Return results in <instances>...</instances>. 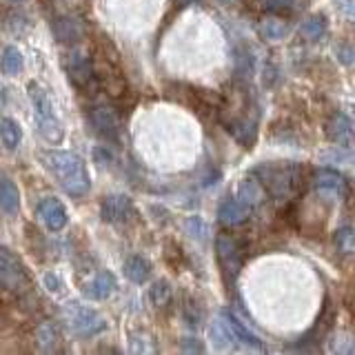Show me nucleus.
<instances>
[{
    "label": "nucleus",
    "instance_id": "20e7f679",
    "mask_svg": "<svg viewBox=\"0 0 355 355\" xmlns=\"http://www.w3.org/2000/svg\"><path fill=\"white\" fill-rule=\"evenodd\" d=\"M64 322L69 331L78 338H96L107 329L105 315H100L96 309L80 306L76 302H71L64 309Z\"/></svg>",
    "mask_w": 355,
    "mask_h": 355
},
{
    "label": "nucleus",
    "instance_id": "f257e3e1",
    "mask_svg": "<svg viewBox=\"0 0 355 355\" xmlns=\"http://www.w3.org/2000/svg\"><path fill=\"white\" fill-rule=\"evenodd\" d=\"M40 160L47 169L55 175V180L60 182V187L67 193L73 198H83L92 180H89V171L85 162L78 158L71 151H58V149H49L40 153Z\"/></svg>",
    "mask_w": 355,
    "mask_h": 355
},
{
    "label": "nucleus",
    "instance_id": "412c9836",
    "mask_svg": "<svg viewBox=\"0 0 355 355\" xmlns=\"http://www.w3.org/2000/svg\"><path fill=\"white\" fill-rule=\"evenodd\" d=\"M36 342L42 351H53L55 344L60 342V331H58V324L51 320H44L42 324H38L36 329Z\"/></svg>",
    "mask_w": 355,
    "mask_h": 355
},
{
    "label": "nucleus",
    "instance_id": "7ed1b4c3",
    "mask_svg": "<svg viewBox=\"0 0 355 355\" xmlns=\"http://www.w3.org/2000/svg\"><path fill=\"white\" fill-rule=\"evenodd\" d=\"M255 173L260 175V182L269 189V191L277 198H286L295 187L300 184V175L302 169L295 162H282V164H264L258 166Z\"/></svg>",
    "mask_w": 355,
    "mask_h": 355
},
{
    "label": "nucleus",
    "instance_id": "f704fd0d",
    "mask_svg": "<svg viewBox=\"0 0 355 355\" xmlns=\"http://www.w3.org/2000/svg\"><path fill=\"white\" fill-rule=\"evenodd\" d=\"M94 155H96L98 164H109L111 162V153L107 149H103V147H96L94 149Z\"/></svg>",
    "mask_w": 355,
    "mask_h": 355
},
{
    "label": "nucleus",
    "instance_id": "e433bc0d",
    "mask_svg": "<svg viewBox=\"0 0 355 355\" xmlns=\"http://www.w3.org/2000/svg\"><path fill=\"white\" fill-rule=\"evenodd\" d=\"M351 109H353V111H351V116H349V118H353V120H355V107H351Z\"/></svg>",
    "mask_w": 355,
    "mask_h": 355
},
{
    "label": "nucleus",
    "instance_id": "c756f323",
    "mask_svg": "<svg viewBox=\"0 0 355 355\" xmlns=\"http://www.w3.org/2000/svg\"><path fill=\"white\" fill-rule=\"evenodd\" d=\"M236 67H238V73L240 76H249L253 71V58H251V53L247 51H242L236 55Z\"/></svg>",
    "mask_w": 355,
    "mask_h": 355
},
{
    "label": "nucleus",
    "instance_id": "aec40b11",
    "mask_svg": "<svg viewBox=\"0 0 355 355\" xmlns=\"http://www.w3.org/2000/svg\"><path fill=\"white\" fill-rule=\"evenodd\" d=\"M125 275L133 284H144L151 275V264L142 258V255H131L125 262Z\"/></svg>",
    "mask_w": 355,
    "mask_h": 355
},
{
    "label": "nucleus",
    "instance_id": "1a4fd4ad",
    "mask_svg": "<svg viewBox=\"0 0 355 355\" xmlns=\"http://www.w3.org/2000/svg\"><path fill=\"white\" fill-rule=\"evenodd\" d=\"M100 216L105 222L111 225H122L133 216V205L129 196L122 193H111L103 200V207H100Z\"/></svg>",
    "mask_w": 355,
    "mask_h": 355
},
{
    "label": "nucleus",
    "instance_id": "f3484780",
    "mask_svg": "<svg viewBox=\"0 0 355 355\" xmlns=\"http://www.w3.org/2000/svg\"><path fill=\"white\" fill-rule=\"evenodd\" d=\"M227 129L231 131V136L236 138L242 147H251L255 138H258V129H255V125L247 118H236V120L227 122Z\"/></svg>",
    "mask_w": 355,
    "mask_h": 355
},
{
    "label": "nucleus",
    "instance_id": "423d86ee",
    "mask_svg": "<svg viewBox=\"0 0 355 355\" xmlns=\"http://www.w3.org/2000/svg\"><path fill=\"white\" fill-rule=\"evenodd\" d=\"M62 67L67 71V78L76 85V87H87L89 83L94 80V62L89 58L87 51H80V49H73L64 55L62 60Z\"/></svg>",
    "mask_w": 355,
    "mask_h": 355
},
{
    "label": "nucleus",
    "instance_id": "dca6fc26",
    "mask_svg": "<svg viewBox=\"0 0 355 355\" xmlns=\"http://www.w3.org/2000/svg\"><path fill=\"white\" fill-rule=\"evenodd\" d=\"M222 320L227 322V327L231 329V333L236 336V340L244 342V344H251V347H260V338L247 327V322H242L233 311L225 309L222 311Z\"/></svg>",
    "mask_w": 355,
    "mask_h": 355
},
{
    "label": "nucleus",
    "instance_id": "ddd939ff",
    "mask_svg": "<svg viewBox=\"0 0 355 355\" xmlns=\"http://www.w3.org/2000/svg\"><path fill=\"white\" fill-rule=\"evenodd\" d=\"M116 277L111 271H100L96 273L92 280H89L83 288V293L89 297V300H107L111 293L116 291Z\"/></svg>",
    "mask_w": 355,
    "mask_h": 355
},
{
    "label": "nucleus",
    "instance_id": "393cba45",
    "mask_svg": "<svg viewBox=\"0 0 355 355\" xmlns=\"http://www.w3.org/2000/svg\"><path fill=\"white\" fill-rule=\"evenodd\" d=\"M260 33L269 40H282L288 33V27L280 18H264L260 22Z\"/></svg>",
    "mask_w": 355,
    "mask_h": 355
},
{
    "label": "nucleus",
    "instance_id": "a878e982",
    "mask_svg": "<svg viewBox=\"0 0 355 355\" xmlns=\"http://www.w3.org/2000/svg\"><path fill=\"white\" fill-rule=\"evenodd\" d=\"M149 300H151V304H155V306H162V304L169 302V300H171L169 282H164V280L153 282L151 288H149Z\"/></svg>",
    "mask_w": 355,
    "mask_h": 355
},
{
    "label": "nucleus",
    "instance_id": "0eeeda50",
    "mask_svg": "<svg viewBox=\"0 0 355 355\" xmlns=\"http://www.w3.org/2000/svg\"><path fill=\"white\" fill-rule=\"evenodd\" d=\"M89 122H92L94 131L107 142H118L120 140V118L111 107L98 105L89 111Z\"/></svg>",
    "mask_w": 355,
    "mask_h": 355
},
{
    "label": "nucleus",
    "instance_id": "6ab92c4d",
    "mask_svg": "<svg viewBox=\"0 0 355 355\" xmlns=\"http://www.w3.org/2000/svg\"><path fill=\"white\" fill-rule=\"evenodd\" d=\"M0 205H3V211L7 216L18 214L20 207V191L16 182H11L7 175H3V182H0Z\"/></svg>",
    "mask_w": 355,
    "mask_h": 355
},
{
    "label": "nucleus",
    "instance_id": "2eb2a0df",
    "mask_svg": "<svg viewBox=\"0 0 355 355\" xmlns=\"http://www.w3.org/2000/svg\"><path fill=\"white\" fill-rule=\"evenodd\" d=\"M313 182H315V189L320 193L331 196V198H338V196H342L344 191H347V180H344L340 173L329 171V169L318 171Z\"/></svg>",
    "mask_w": 355,
    "mask_h": 355
},
{
    "label": "nucleus",
    "instance_id": "f8f14e48",
    "mask_svg": "<svg viewBox=\"0 0 355 355\" xmlns=\"http://www.w3.org/2000/svg\"><path fill=\"white\" fill-rule=\"evenodd\" d=\"M249 216H251V207H249V205H244L238 196L222 200V205H220V209H218V220H220L225 227H238V225H242V222L247 220Z\"/></svg>",
    "mask_w": 355,
    "mask_h": 355
},
{
    "label": "nucleus",
    "instance_id": "39448f33",
    "mask_svg": "<svg viewBox=\"0 0 355 355\" xmlns=\"http://www.w3.org/2000/svg\"><path fill=\"white\" fill-rule=\"evenodd\" d=\"M0 282H3L7 291H14V293L25 291L29 286L25 266H22V262L7 247H3V251H0Z\"/></svg>",
    "mask_w": 355,
    "mask_h": 355
},
{
    "label": "nucleus",
    "instance_id": "473e14b6",
    "mask_svg": "<svg viewBox=\"0 0 355 355\" xmlns=\"http://www.w3.org/2000/svg\"><path fill=\"white\" fill-rule=\"evenodd\" d=\"M338 7L347 16V20H351L355 25V0H338Z\"/></svg>",
    "mask_w": 355,
    "mask_h": 355
},
{
    "label": "nucleus",
    "instance_id": "2f4dec72",
    "mask_svg": "<svg viewBox=\"0 0 355 355\" xmlns=\"http://www.w3.org/2000/svg\"><path fill=\"white\" fill-rule=\"evenodd\" d=\"M42 284L47 286V291H51V293H58L62 288V280L55 273H44L42 275Z\"/></svg>",
    "mask_w": 355,
    "mask_h": 355
},
{
    "label": "nucleus",
    "instance_id": "7c9ffc66",
    "mask_svg": "<svg viewBox=\"0 0 355 355\" xmlns=\"http://www.w3.org/2000/svg\"><path fill=\"white\" fill-rule=\"evenodd\" d=\"M338 58H340V62H344V64H355V47L353 44H340L338 47Z\"/></svg>",
    "mask_w": 355,
    "mask_h": 355
},
{
    "label": "nucleus",
    "instance_id": "72a5a7b5",
    "mask_svg": "<svg viewBox=\"0 0 355 355\" xmlns=\"http://www.w3.org/2000/svg\"><path fill=\"white\" fill-rule=\"evenodd\" d=\"M184 311H187V318L191 320V324H198V320L202 318V313H200V311H198L196 302H189V304H184Z\"/></svg>",
    "mask_w": 355,
    "mask_h": 355
},
{
    "label": "nucleus",
    "instance_id": "c9c22d12",
    "mask_svg": "<svg viewBox=\"0 0 355 355\" xmlns=\"http://www.w3.org/2000/svg\"><path fill=\"white\" fill-rule=\"evenodd\" d=\"M184 351H189V353H191V351H196V353H202L205 349H202V344H198V342H184Z\"/></svg>",
    "mask_w": 355,
    "mask_h": 355
},
{
    "label": "nucleus",
    "instance_id": "9d476101",
    "mask_svg": "<svg viewBox=\"0 0 355 355\" xmlns=\"http://www.w3.org/2000/svg\"><path fill=\"white\" fill-rule=\"evenodd\" d=\"M327 138L340 147H353L355 144V120L347 114H336L327 122Z\"/></svg>",
    "mask_w": 355,
    "mask_h": 355
},
{
    "label": "nucleus",
    "instance_id": "4be33fe9",
    "mask_svg": "<svg viewBox=\"0 0 355 355\" xmlns=\"http://www.w3.org/2000/svg\"><path fill=\"white\" fill-rule=\"evenodd\" d=\"M0 136H3L5 149H16L22 142V127L14 118H3V122H0Z\"/></svg>",
    "mask_w": 355,
    "mask_h": 355
},
{
    "label": "nucleus",
    "instance_id": "c85d7f7f",
    "mask_svg": "<svg viewBox=\"0 0 355 355\" xmlns=\"http://www.w3.org/2000/svg\"><path fill=\"white\" fill-rule=\"evenodd\" d=\"M293 0H262V7L266 11H275V14H288L293 11Z\"/></svg>",
    "mask_w": 355,
    "mask_h": 355
},
{
    "label": "nucleus",
    "instance_id": "5701e85b",
    "mask_svg": "<svg viewBox=\"0 0 355 355\" xmlns=\"http://www.w3.org/2000/svg\"><path fill=\"white\" fill-rule=\"evenodd\" d=\"M25 69V58H22L20 49H16L14 44H7L3 49V71L7 76H18Z\"/></svg>",
    "mask_w": 355,
    "mask_h": 355
},
{
    "label": "nucleus",
    "instance_id": "bb28decb",
    "mask_svg": "<svg viewBox=\"0 0 355 355\" xmlns=\"http://www.w3.org/2000/svg\"><path fill=\"white\" fill-rule=\"evenodd\" d=\"M336 247L342 253H355V229L351 227H342L336 233Z\"/></svg>",
    "mask_w": 355,
    "mask_h": 355
},
{
    "label": "nucleus",
    "instance_id": "4468645a",
    "mask_svg": "<svg viewBox=\"0 0 355 355\" xmlns=\"http://www.w3.org/2000/svg\"><path fill=\"white\" fill-rule=\"evenodd\" d=\"M53 33L58 42H78L85 36V25L73 16H60L53 20Z\"/></svg>",
    "mask_w": 355,
    "mask_h": 355
},
{
    "label": "nucleus",
    "instance_id": "cd10ccee",
    "mask_svg": "<svg viewBox=\"0 0 355 355\" xmlns=\"http://www.w3.org/2000/svg\"><path fill=\"white\" fill-rule=\"evenodd\" d=\"M184 229H187V233L191 238H196V240H207V233H209V229H207V225L202 220H200L198 216H193V218H187V222H184Z\"/></svg>",
    "mask_w": 355,
    "mask_h": 355
},
{
    "label": "nucleus",
    "instance_id": "6e6552de",
    "mask_svg": "<svg viewBox=\"0 0 355 355\" xmlns=\"http://www.w3.org/2000/svg\"><path fill=\"white\" fill-rule=\"evenodd\" d=\"M216 253H218L220 266L225 269V273L231 277V280H236L242 269V251L238 247L236 238H231L229 233H220L216 238Z\"/></svg>",
    "mask_w": 355,
    "mask_h": 355
},
{
    "label": "nucleus",
    "instance_id": "b1692460",
    "mask_svg": "<svg viewBox=\"0 0 355 355\" xmlns=\"http://www.w3.org/2000/svg\"><path fill=\"white\" fill-rule=\"evenodd\" d=\"M300 33H302L304 38L309 40H318L327 33V18L324 16H311L309 20L302 22V27H300Z\"/></svg>",
    "mask_w": 355,
    "mask_h": 355
},
{
    "label": "nucleus",
    "instance_id": "a211bd4d",
    "mask_svg": "<svg viewBox=\"0 0 355 355\" xmlns=\"http://www.w3.org/2000/svg\"><path fill=\"white\" fill-rule=\"evenodd\" d=\"M244 205H249L251 209L258 207L262 200H264V184L260 180H253V178H247L242 180L238 187V193H236Z\"/></svg>",
    "mask_w": 355,
    "mask_h": 355
},
{
    "label": "nucleus",
    "instance_id": "f03ea898",
    "mask_svg": "<svg viewBox=\"0 0 355 355\" xmlns=\"http://www.w3.org/2000/svg\"><path fill=\"white\" fill-rule=\"evenodd\" d=\"M27 92H29V100H31V105H33V111H36V122H38L40 136L47 142H51V144L62 142L64 131H62V125H60L58 116H55V109H53V103H51L49 94L44 92L40 85H36V83H29Z\"/></svg>",
    "mask_w": 355,
    "mask_h": 355
},
{
    "label": "nucleus",
    "instance_id": "9b49d317",
    "mask_svg": "<svg viewBox=\"0 0 355 355\" xmlns=\"http://www.w3.org/2000/svg\"><path fill=\"white\" fill-rule=\"evenodd\" d=\"M38 218L42 220V225L49 231H62L67 227V220H69L64 205L55 198L42 200V202L38 205Z\"/></svg>",
    "mask_w": 355,
    "mask_h": 355
}]
</instances>
